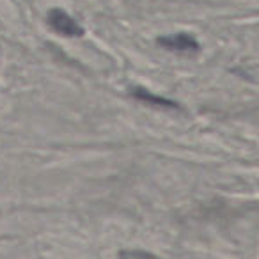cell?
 Instances as JSON below:
<instances>
[{
  "mask_svg": "<svg viewBox=\"0 0 259 259\" xmlns=\"http://www.w3.org/2000/svg\"><path fill=\"white\" fill-rule=\"evenodd\" d=\"M48 25L55 30V32L62 34V36L68 37H80L83 36V29L80 27V23L75 18L68 15L62 9H52L48 13Z\"/></svg>",
  "mask_w": 259,
  "mask_h": 259,
  "instance_id": "6da1fadb",
  "label": "cell"
},
{
  "mask_svg": "<svg viewBox=\"0 0 259 259\" xmlns=\"http://www.w3.org/2000/svg\"><path fill=\"white\" fill-rule=\"evenodd\" d=\"M158 45L170 52H197L199 43L194 36L188 34H172V36H163L158 39Z\"/></svg>",
  "mask_w": 259,
  "mask_h": 259,
  "instance_id": "7a4b0ae2",
  "label": "cell"
},
{
  "mask_svg": "<svg viewBox=\"0 0 259 259\" xmlns=\"http://www.w3.org/2000/svg\"><path fill=\"white\" fill-rule=\"evenodd\" d=\"M132 94H134V98H137V100L144 101V103H149V105H155V107H160V108H178V103L167 100V98L155 96V94H151L149 91L142 89V87H135V89L132 91Z\"/></svg>",
  "mask_w": 259,
  "mask_h": 259,
  "instance_id": "3957f363",
  "label": "cell"
}]
</instances>
